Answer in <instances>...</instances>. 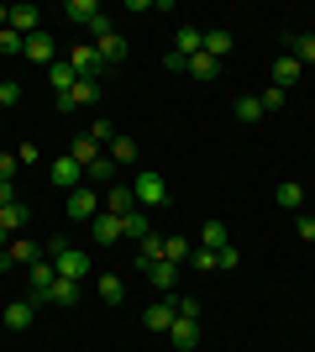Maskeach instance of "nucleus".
Wrapping results in <instances>:
<instances>
[{"mask_svg":"<svg viewBox=\"0 0 315 352\" xmlns=\"http://www.w3.org/2000/svg\"><path fill=\"white\" fill-rule=\"evenodd\" d=\"M132 195H137V206H142V210H163L168 206V179L152 174V168H142V174L132 179Z\"/></svg>","mask_w":315,"mask_h":352,"instance_id":"nucleus-1","label":"nucleus"},{"mask_svg":"<svg viewBox=\"0 0 315 352\" xmlns=\"http://www.w3.org/2000/svg\"><path fill=\"white\" fill-rule=\"evenodd\" d=\"M63 210H69V221L90 226V221L105 210V195H100V190H90V184H79V190H69V206H63Z\"/></svg>","mask_w":315,"mask_h":352,"instance_id":"nucleus-2","label":"nucleus"},{"mask_svg":"<svg viewBox=\"0 0 315 352\" xmlns=\"http://www.w3.org/2000/svg\"><path fill=\"white\" fill-rule=\"evenodd\" d=\"M47 263L58 268V279H74V284L95 274V263H90V252H84V248H63L58 258H47Z\"/></svg>","mask_w":315,"mask_h":352,"instance_id":"nucleus-3","label":"nucleus"},{"mask_svg":"<svg viewBox=\"0 0 315 352\" xmlns=\"http://www.w3.org/2000/svg\"><path fill=\"white\" fill-rule=\"evenodd\" d=\"M95 100H100V85H95V79H79L69 95H58V111L74 116V111H84V105H95Z\"/></svg>","mask_w":315,"mask_h":352,"instance_id":"nucleus-4","label":"nucleus"},{"mask_svg":"<svg viewBox=\"0 0 315 352\" xmlns=\"http://www.w3.org/2000/svg\"><path fill=\"white\" fill-rule=\"evenodd\" d=\"M69 63H74V74H79V79H95V85H100L105 63H100V53H95V43H79L74 53H69Z\"/></svg>","mask_w":315,"mask_h":352,"instance_id":"nucleus-5","label":"nucleus"},{"mask_svg":"<svg viewBox=\"0 0 315 352\" xmlns=\"http://www.w3.org/2000/svg\"><path fill=\"white\" fill-rule=\"evenodd\" d=\"M47 174H53V184H63V190H79V184H84V163L63 153V158L47 163Z\"/></svg>","mask_w":315,"mask_h":352,"instance_id":"nucleus-6","label":"nucleus"},{"mask_svg":"<svg viewBox=\"0 0 315 352\" xmlns=\"http://www.w3.org/2000/svg\"><path fill=\"white\" fill-rule=\"evenodd\" d=\"M21 58H32V63H43V69H53V63H58V43H53V32H37V37H27Z\"/></svg>","mask_w":315,"mask_h":352,"instance_id":"nucleus-7","label":"nucleus"},{"mask_svg":"<svg viewBox=\"0 0 315 352\" xmlns=\"http://www.w3.org/2000/svg\"><path fill=\"white\" fill-rule=\"evenodd\" d=\"M142 274H148V284L158 294H168L174 284H179V263H168V258H152V263H142Z\"/></svg>","mask_w":315,"mask_h":352,"instance_id":"nucleus-8","label":"nucleus"},{"mask_svg":"<svg viewBox=\"0 0 315 352\" xmlns=\"http://www.w3.org/2000/svg\"><path fill=\"white\" fill-rule=\"evenodd\" d=\"M90 242H95V248H116V242H121V216L100 210V216L90 221Z\"/></svg>","mask_w":315,"mask_h":352,"instance_id":"nucleus-9","label":"nucleus"},{"mask_svg":"<svg viewBox=\"0 0 315 352\" xmlns=\"http://www.w3.org/2000/svg\"><path fill=\"white\" fill-rule=\"evenodd\" d=\"M142 326H148V331H163V337H168V326H174V300H168V294H158V300L142 310Z\"/></svg>","mask_w":315,"mask_h":352,"instance_id":"nucleus-10","label":"nucleus"},{"mask_svg":"<svg viewBox=\"0 0 315 352\" xmlns=\"http://www.w3.org/2000/svg\"><path fill=\"white\" fill-rule=\"evenodd\" d=\"M5 258H11V263H43L47 252H43V242H32V236H11V248H5Z\"/></svg>","mask_w":315,"mask_h":352,"instance_id":"nucleus-11","label":"nucleus"},{"mask_svg":"<svg viewBox=\"0 0 315 352\" xmlns=\"http://www.w3.org/2000/svg\"><path fill=\"white\" fill-rule=\"evenodd\" d=\"M95 53H100L105 69H116V63L126 58V37H121V32H105V37H95Z\"/></svg>","mask_w":315,"mask_h":352,"instance_id":"nucleus-12","label":"nucleus"},{"mask_svg":"<svg viewBox=\"0 0 315 352\" xmlns=\"http://www.w3.org/2000/svg\"><path fill=\"white\" fill-rule=\"evenodd\" d=\"M284 53H289V58H300V69H305V63H315V32H289Z\"/></svg>","mask_w":315,"mask_h":352,"instance_id":"nucleus-13","label":"nucleus"},{"mask_svg":"<svg viewBox=\"0 0 315 352\" xmlns=\"http://www.w3.org/2000/svg\"><path fill=\"white\" fill-rule=\"evenodd\" d=\"M200 43H205V27H195V21H184V27L174 32V53H184V58H195Z\"/></svg>","mask_w":315,"mask_h":352,"instance_id":"nucleus-14","label":"nucleus"},{"mask_svg":"<svg viewBox=\"0 0 315 352\" xmlns=\"http://www.w3.org/2000/svg\"><path fill=\"white\" fill-rule=\"evenodd\" d=\"M105 210H110V216H132V210H137L132 184H110V190H105Z\"/></svg>","mask_w":315,"mask_h":352,"instance_id":"nucleus-15","label":"nucleus"},{"mask_svg":"<svg viewBox=\"0 0 315 352\" xmlns=\"http://www.w3.org/2000/svg\"><path fill=\"white\" fill-rule=\"evenodd\" d=\"M168 342H174V347H195V342H200V321H195V316H174Z\"/></svg>","mask_w":315,"mask_h":352,"instance_id":"nucleus-16","label":"nucleus"},{"mask_svg":"<svg viewBox=\"0 0 315 352\" xmlns=\"http://www.w3.org/2000/svg\"><path fill=\"white\" fill-rule=\"evenodd\" d=\"M121 236H132V242L152 236V210H142V206H137L132 216H121Z\"/></svg>","mask_w":315,"mask_h":352,"instance_id":"nucleus-17","label":"nucleus"},{"mask_svg":"<svg viewBox=\"0 0 315 352\" xmlns=\"http://www.w3.org/2000/svg\"><path fill=\"white\" fill-rule=\"evenodd\" d=\"M47 85H53V95H69V89L79 85L74 63H69V58H58V63H53V69H47Z\"/></svg>","mask_w":315,"mask_h":352,"instance_id":"nucleus-18","label":"nucleus"},{"mask_svg":"<svg viewBox=\"0 0 315 352\" xmlns=\"http://www.w3.org/2000/svg\"><path fill=\"white\" fill-rule=\"evenodd\" d=\"M200 53H210V58L221 63L226 53H231V32H226V27H205V43H200Z\"/></svg>","mask_w":315,"mask_h":352,"instance_id":"nucleus-19","label":"nucleus"},{"mask_svg":"<svg viewBox=\"0 0 315 352\" xmlns=\"http://www.w3.org/2000/svg\"><path fill=\"white\" fill-rule=\"evenodd\" d=\"M37 16H43L37 6H11V32H21V37H37V32H43V27H37Z\"/></svg>","mask_w":315,"mask_h":352,"instance_id":"nucleus-20","label":"nucleus"},{"mask_svg":"<svg viewBox=\"0 0 315 352\" xmlns=\"http://www.w3.org/2000/svg\"><path fill=\"white\" fill-rule=\"evenodd\" d=\"M273 85H279V89L300 85V58H289V53H284V58H273Z\"/></svg>","mask_w":315,"mask_h":352,"instance_id":"nucleus-21","label":"nucleus"},{"mask_svg":"<svg viewBox=\"0 0 315 352\" xmlns=\"http://www.w3.org/2000/svg\"><path fill=\"white\" fill-rule=\"evenodd\" d=\"M95 294H100L105 305H121V300H126V284H121V274H100V279H95Z\"/></svg>","mask_w":315,"mask_h":352,"instance_id":"nucleus-22","label":"nucleus"},{"mask_svg":"<svg viewBox=\"0 0 315 352\" xmlns=\"http://www.w3.org/2000/svg\"><path fill=\"white\" fill-rule=\"evenodd\" d=\"M32 310H37V300H11V305H5V326H11V331H27Z\"/></svg>","mask_w":315,"mask_h":352,"instance_id":"nucleus-23","label":"nucleus"},{"mask_svg":"<svg viewBox=\"0 0 315 352\" xmlns=\"http://www.w3.org/2000/svg\"><path fill=\"white\" fill-rule=\"evenodd\" d=\"M200 248H210V252L231 248V236H226V221H205V226H200Z\"/></svg>","mask_w":315,"mask_h":352,"instance_id":"nucleus-24","label":"nucleus"},{"mask_svg":"<svg viewBox=\"0 0 315 352\" xmlns=\"http://www.w3.org/2000/svg\"><path fill=\"white\" fill-rule=\"evenodd\" d=\"M184 74H189V79H200V85H210V79L221 74V63L210 58V53H195V58H189V69H184Z\"/></svg>","mask_w":315,"mask_h":352,"instance_id":"nucleus-25","label":"nucleus"},{"mask_svg":"<svg viewBox=\"0 0 315 352\" xmlns=\"http://www.w3.org/2000/svg\"><path fill=\"white\" fill-rule=\"evenodd\" d=\"M47 305H79V284L74 279H58L47 289Z\"/></svg>","mask_w":315,"mask_h":352,"instance_id":"nucleus-26","label":"nucleus"},{"mask_svg":"<svg viewBox=\"0 0 315 352\" xmlns=\"http://www.w3.org/2000/svg\"><path fill=\"white\" fill-rule=\"evenodd\" d=\"M27 216H32V210L27 206H21V200H16V206H0V226H5V232H21V226H27Z\"/></svg>","mask_w":315,"mask_h":352,"instance_id":"nucleus-27","label":"nucleus"},{"mask_svg":"<svg viewBox=\"0 0 315 352\" xmlns=\"http://www.w3.org/2000/svg\"><path fill=\"white\" fill-rule=\"evenodd\" d=\"M84 179H90V184H110V179H116V163H110V158L84 163Z\"/></svg>","mask_w":315,"mask_h":352,"instance_id":"nucleus-28","label":"nucleus"},{"mask_svg":"<svg viewBox=\"0 0 315 352\" xmlns=\"http://www.w3.org/2000/svg\"><path fill=\"white\" fill-rule=\"evenodd\" d=\"M273 200H279L284 210H300V206H305V184H279V190H273Z\"/></svg>","mask_w":315,"mask_h":352,"instance_id":"nucleus-29","label":"nucleus"},{"mask_svg":"<svg viewBox=\"0 0 315 352\" xmlns=\"http://www.w3.org/2000/svg\"><path fill=\"white\" fill-rule=\"evenodd\" d=\"M237 121H242V126H257V121H263V105H257V95H242V100H237Z\"/></svg>","mask_w":315,"mask_h":352,"instance_id":"nucleus-30","label":"nucleus"},{"mask_svg":"<svg viewBox=\"0 0 315 352\" xmlns=\"http://www.w3.org/2000/svg\"><path fill=\"white\" fill-rule=\"evenodd\" d=\"M63 11H69V21H84V27H90L95 16H100V6H95V0H69Z\"/></svg>","mask_w":315,"mask_h":352,"instance_id":"nucleus-31","label":"nucleus"},{"mask_svg":"<svg viewBox=\"0 0 315 352\" xmlns=\"http://www.w3.org/2000/svg\"><path fill=\"white\" fill-rule=\"evenodd\" d=\"M189 252H195V248H189L184 236H163V258H168V263H189Z\"/></svg>","mask_w":315,"mask_h":352,"instance_id":"nucleus-32","label":"nucleus"},{"mask_svg":"<svg viewBox=\"0 0 315 352\" xmlns=\"http://www.w3.org/2000/svg\"><path fill=\"white\" fill-rule=\"evenodd\" d=\"M69 158H79V163H95V158H100V142H95V137H74Z\"/></svg>","mask_w":315,"mask_h":352,"instance_id":"nucleus-33","label":"nucleus"},{"mask_svg":"<svg viewBox=\"0 0 315 352\" xmlns=\"http://www.w3.org/2000/svg\"><path fill=\"white\" fill-rule=\"evenodd\" d=\"M110 163H116V168L121 163H137V142L132 137H116V142H110Z\"/></svg>","mask_w":315,"mask_h":352,"instance_id":"nucleus-34","label":"nucleus"},{"mask_svg":"<svg viewBox=\"0 0 315 352\" xmlns=\"http://www.w3.org/2000/svg\"><path fill=\"white\" fill-rule=\"evenodd\" d=\"M21 47H27V37H21V32H11V27H0V53H5V58H16V53H21Z\"/></svg>","mask_w":315,"mask_h":352,"instance_id":"nucleus-35","label":"nucleus"},{"mask_svg":"<svg viewBox=\"0 0 315 352\" xmlns=\"http://www.w3.org/2000/svg\"><path fill=\"white\" fill-rule=\"evenodd\" d=\"M284 95H289V89H279V85H268V89H263V95H257L263 116H268V111H284Z\"/></svg>","mask_w":315,"mask_h":352,"instance_id":"nucleus-36","label":"nucleus"},{"mask_svg":"<svg viewBox=\"0 0 315 352\" xmlns=\"http://www.w3.org/2000/svg\"><path fill=\"white\" fill-rule=\"evenodd\" d=\"M189 268H200V274H210V268H221V258H215V252H210V248H195V252H189Z\"/></svg>","mask_w":315,"mask_h":352,"instance_id":"nucleus-37","label":"nucleus"},{"mask_svg":"<svg viewBox=\"0 0 315 352\" xmlns=\"http://www.w3.org/2000/svg\"><path fill=\"white\" fill-rule=\"evenodd\" d=\"M16 168H21V163H16V153H0V184H11Z\"/></svg>","mask_w":315,"mask_h":352,"instance_id":"nucleus-38","label":"nucleus"},{"mask_svg":"<svg viewBox=\"0 0 315 352\" xmlns=\"http://www.w3.org/2000/svg\"><path fill=\"white\" fill-rule=\"evenodd\" d=\"M16 163H43V147H37V142H21V147H16Z\"/></svg>","mask_w":315,"mask_h":352,"instance_id":"nucleus-39","label":"nucleus"},{"mask_svg":"<svg viewBox=\"0 0 315 352\" xmlns=\"http://www.w3.org/2000/svg\"><path fill=\"white\" fill-rule=\"evenodd\" d=\"M21 100V85H16V79H5V85H0V111H5V105H16Z\"/></svg>","mask_w":315,"mask_h":352,"instance_id":"nucleus-40","label":"nucleus"},{"mask_svg":"<svg viewBox=\"0 0 315 352\" xmlns=\"http://www.w3.org/2000/svg\"><path fill=\"white\" fill-rule=\"evenodd\" d=\"M90 137H95V142H116V126H110V121H95Z\"/></svg>","mask_w":315,"mask_h":352,"instance_id":"nucleus-41","label":"nucleus"},{"mask_svg":"<svg viewBox=\"0 0 315 352\" xmlns=\"http://www.w3.org/2000/svg\"><path fill=\"white\" fill-rule=\"evenodd\" d=\"M163 69H174V74H184V69H189V58H184V53H174V47H168V53H163Z\"/></svg>","mask_w":315,"mask_h":352,"instance_id":"nucleus-42","label":"nucleus"},{"mask_svg":"<svg viewBox=\"0 0 315 352\" xmlns=\"http://www.w3.org/2000/svg\"><path fill=\"white\" fill-rule=\"evenodd\" d=\"M294 232H300V242H315V216H300V221H294Z\"/></svg>","mask_w":315,"mask_h":352,"instance_id":"nucleus-43","label":"nucleus"},{"mask_svg":"<svg viewBox=\"0 0 315 352\" xmlns=\"http://www.w3.org/2000/svg\"><path fill=\"white\" fill-rule=\"evenodd\" d=\"M215 258H221V268H237V263H242V252H237V248H221Z\"/></svg>","mask_w":315,"mask_h":352,"instance_id":"nucleus-44","label":"nucleus"},{"mask_svg":"<svg viewBox=\"0 0 315 352\" xmlns=\"http://www.w3.org/2000/svg\"><path fill=\"white\" fill-rule=\"evenodd\" d=\"M0 206H16V184H0Z\"/></svg>","mask_w":315,"mask_h":352,"instance_id":"nucleus-45","label":"nucleus"},{"mask_svg":"<svg viewBox=\"0 0 315 352\" xmlns=\"http://www.w3.org/2000/svg\"><path fill=\"white\" fill-rule=\"evenodd\" d=\"M0 27H11V6H0Z\"/></svg>","mask_w":315,"mask_h":352,"instance_id":"nucleus-46","label":"nucleus"},{"mask_svg":"<svg viewBox=\"0 0 315 352\" xmlns=\"http://www.w3.org/2000/svg\"><path fill=\"white\" fill-rule=\"evenodd\" d=\"M5 248H11V232H5V226H0V252H5Z\"/></svg>","mask_w":315,"mask_h":352,"instance_id":"nucleus-47","label":"nucleus"}]
</instances>
